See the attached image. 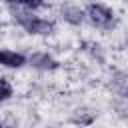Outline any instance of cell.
<instances>
[{
	"label": "cell",
	"instance_id": "obj_1",
	"mask_svg": "<svg viewBox=\"0 0 128 128\" xmlns=\"http://www.w3.org/2000/svg\"><path fill=\"white\" fill-rule=\"evenodd\" d=\"M14 20L28 34H34V36H46V34H52L54 32V22H50L46 18L32 16L30 12H16L14 14Z\"/></svg>",
	"mask_w": 128,
	"mask_h": 128
},
{
	"label": "cell",
	"instance_id": "obj_2",
	"mask_svg": "<svg viewBox=\"0 0 128 128\" xmlns=\"http://www.w3.org/2000/svg\"><path fill=\"white\" fill-rule=\"evenodd\" d=\"M84 16H86L94 26H98V28H112L114 22H116L114 12H112L108 6H104V4H90V6L86 8Z\"/></svg>",
	"mask_w": 128,
	"mask_h": 128
},
{
	"label": "cell",
	"instance_id": "obj_3",
	"mask_svg": "<svg viewBox=\"0 0 128 128\" xmlns=\"http://www.w3.org/2000/svg\"><path fill=\"white\" fill-rule=\"evenodd\" d=\"M26 64V56L14 50H0V66L4 68H22Z\"/></svg>",
	"mask_w": 128,
	"mask_h": 128
},
{
	"label": "cell",
	"instance_id": "obj_4",
	"mask_svg": "<svg viewBox=\"0 0 128 128\" xmlns=\"http://www.w3.org/2000/svg\"><path fill=\"white\" fill-rule=\"evenodd\" d=\"M26 62H30V66H34V68H38V70H56V68H58V62H56L52 56H48L46 52H36V54H32Z\"/></svg>",
	"mask_w": 128,
	"mask_h": 128
},
{
	"label": "cell",
	"instance_id": "obj_5",
	"mask_svg": "<svg viewBox=\"0 0 128 128\" xmlns=\"http://www.w3.org/2000/svg\"><path fill=\"white\" fill-rule=\"evenodd\" d=\"M62 16H64L70 24H80V22L84 20V12H82L80 8H76V6H66V8H62Z\"/></svg>",
	"mask_w": 128,
	"mask_h": 128
},
{
	"label": "cell",
	"instance_id": "obj_6",
	"mask_svg": "<svg viewBox=\"0 0 128 128\" xmlns=\"http://www.w3.org/2000/svg\"><path fill=\"white\" fill-rule=\"evenodd\" d=\"M12 94H14V88H12V84H10L6 78H0V102H6V100H10V98H12Z\"/></svg>",
	"mask_w": 128,
	"mask_h": 128
},
{
	"label": "cell",
	"instance_id": "obj_7",
	"mask_svg": "<svg viewBox=\"0 0 128 128\" xmlns=\"http://www.w3.org/2000/svg\"><path fill=\"white\" fill-rule=\"evenodd\" d=\"M8 4H18L26 10H36L40 6H44V0H6Z\"/></svg>",
	"mask_w": 128,
	"mask_h": 128
},
{
	"label": "cell",
	"instance_id": "obj_8",
	"mask_svg": "<svg viewBox=\"0 0 128 128\" xmlns=\"http://www.w3.org/2000/svg\"><path fill=\"white\" fill-rule=\"evenodd\" d=\"M0 128H2V124H0Z\"/></svg>",
	"mask_w": 128,
	"mask_h": 128
}]
</instances>
